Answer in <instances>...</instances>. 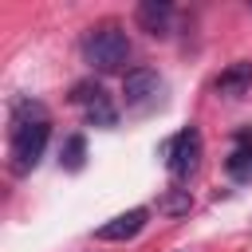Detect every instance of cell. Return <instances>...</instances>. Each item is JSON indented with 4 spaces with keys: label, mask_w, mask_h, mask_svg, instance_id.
<instances>
[{
    "label": "cell",
    "mask_w": 252,
    "mask_h": 252,
    "mask_svg": "<svg viewBox=\"0 0 252 252\" xmlns=\"http://www.w3.org/2000/svg\"><path fill=\"white\" fill-rule=\"evenodd\" d=\"M51 138V122H47V106L35 98H16L8 110V165L16 177H28Z\"/></svg>",
    "instance_id": "6da1fadb"
},
{
    "label": "cell",
    "mask_w": 252,
    "mask_h": 252,
    "mask_svg": "<svg viewBox=\"0 0 252 252\" xmlns=\"http://www.w3.org/2000/svg\"><path fill=\"white\" fill-rule=\"evenodd\" d=\"M83 59L98 71H122L130 59V35L118 24H94L83 35Z\"/></svg>",
    "instance_id": "7a4b0ae2"
},
{
    "label": "cell",
    "mask_w": 252,
    "mask_h": 252,
    "mask_svg": "<svg viewBox=\"0 0 252 252\" xmlns=\"http://www.w3.org/2000/svg\"><path fill=\"white\" fill-rule=\"evenodd\" d=\"M161 154H165L169 177H173V181H189V177L197 173V165H201V130H197V126L177 130V134L161 146Z\"/></svg>",
    "instance_id": "3957f363"
},
{
    "label": "cell",
    "mask_w": 252,
    "mask_h": 252,
    "mask_svg": "<svg viewBox=\"0 0 252 252\" xmlns=\"http://www.w3.org/2000/svg\"><path fill=\"white\" fill-rule=\"evenodd\" d=\"M71 102L83 106V114H87L91 126H114V122H118V106L110 102V94H106V87H102L98 79L75 83V87H71Z\"/></svg>",
    "instance_id": "277c9868"
},
{
    "label": "cell",
    "mask_w": 252,
    "mask_h": 252,
    "mask_svg": "<svg viewBox=\"0 0 252 252\" xmlns=\"http://www.w3.org/2000/svg\"><path fill=\"white\" fill-rule=\"evenodd\" d=\"M122 94H126L130 110H146L161 98V75L154 67H130L122 75Z\"/></svg>",
    "instance_id": "5b68a950"
},
{
    "label": "cell",
    "mask_w": 252,
    "mask_h": 252,
    "mask_svg": "<svg viewBox=\"0 0 252 252\" xmlns=\"http://www.w3.org/2000/svg\"><path fill=\"white\" fill-rule=\"evenodd\" d=\"M146 220H150V209H146V205H138V209H126V213L110 217L106 224H98V228H94V236H98V240H106V244H122V240L138 236V232L146 228Z\"/></svg>",
    "instance_id": "8992f818"
},
{
    "label": "cell",
    "mask_w": 252,
    "mask_h": 252,
    "mask_svg": "<svg viewBox=\"0 0 252 252\" xmlns=\"http://www.w3.org/2000/svg\"><path fill=\"white\" fill-rule=\"evenodd\" d=\"M134 20L142 32L150 35H169V24H173V4L169 0H142L134 8Z\"/></svg>",
    "instance_id": "52a82bcc"
},
{
    "label": "cell",
    "mask_w": 252,
    "mask_h": 252,
    "mask_svg": "<svg viewBox=\"0 0 252 252\" xmlns=\"http://www.w3.org/2000/svg\"><path fill=\"white\" fill-rule=\"evenodd\" d=\"M248 87H252V63H248V59L228 63V67L217 75V83H213V91H217V94H224V98H240Z\"/></svg>",
    "instance_id": "ba28073f"
},
{
    "label": "cell",
    "mask_w": 252,
    "mask_h": 252,
    "mask_svg": "<svg viewBox=\"0 0 252 252\" xmlns=\"http://www.w3.org/2000/svg\"><path fill=\"white\" fill-rule=\"evenodd\" d=\"M59 165L71 169V173H79V169L87 165V138H83V134L63 138V146H59Z\"/></svg>",
    "instance_id": "9c48e42d"
},
{
    "label": "cell",
    "mask_w": 252,
    "mask_h": 252,
    "mask_svg": "<svg viewBox=\"0 0 252 252\" xmlns=\"http://www.w3.org/2000/svg\"><path fill=\"white\" fill-rule=\"evenodd\" d=\"M224 169H228V177H236V181H252V146H236V150L224 158Z\"/></svg>",
    "instance_id": "30bf717a"
},
{
    "label": "cell",
    "mask_w": 252,
    "mask_h": 252,
    "mask_svg": "<svg viewBox=\"0 0 252 252\" xmlns=\"http://www.w3.org/2000/svg\"><path fill=\"white\" fill-rule=\"evenodd\" d=\"M158 209H161V213H169V217H181V213H189V209H193V197H189V189H169V193L158 201Z\"/></svg>",
    "instance_id": "8fae6325"
}]
</instances>
